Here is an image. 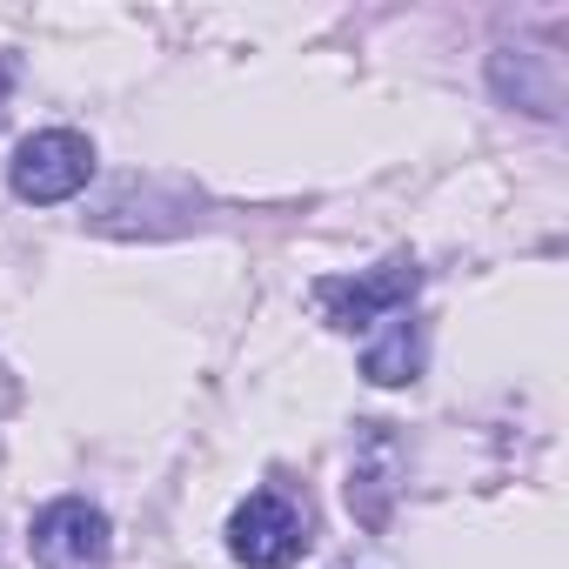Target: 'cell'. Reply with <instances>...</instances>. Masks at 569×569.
Here are the masks:
<instances>
[{
	"mask_svg": "<svg viewBox=\"0 0 569 569\" xmlns=\"http://www.w3.org/2000/svg\"><path fill=\"white\" fill-rule=\"evenodd\" d=\"M8 181H14V194H21V201L54 208V201L81 194V188L94 181V141H88V134H74V128H41V134H28V141L14 148Z\"/></svg>",
	"mask_w": 569,
	"mask_h": 569,
	"instance_id": "1",
	"label": "cell"
},
{
	"mask_svg": "<svg viewBox=\"0 0 569 569\" xmlns=\"http://www.w3.org/2000/svg\"><path fill=\"white\" fill-rule=\"evenodd\" d=\"M309 549V509L281 489H254L228 516V556L248 569H289Z\"/></svg>",
	"mask_w": 569,
	"mask_h": 569,
	"instance_id": "2",
	"label": "cell"
},
{
	"mask_svg": "<svg viewBox=\"0 0 569 569\" xmlns=\"http://www.w3.org/2000/svg\"><path fill=\"white\" fill-rule=\"evenodd\" d=\"M416 289H422V268H416L409 254H396V261H382V268L316 281V302H322V316H329L336 329H376V322H389L396 309H409Z\"/></svg>",
	"mask_w": 569,
	"mask_h": 569,
	"instance_id": "3",
	"label": "cell"
},
{
	"mask_svg": "<svg viewBox=\"0 0 569 569\" xmlns=\"http://www.w3.org/2000/svg\"><path fill=\"white\" fill-rule=\"evenodd\" d=\"M28 556H34L41 569H108L114 529H108V516H101L88 496H61V502H48V509L34 516Z\"/></svg>",
	"mask_w": 569,
	"mask_h": 569,
	"instance_id": "4",
	"label": "cell"
},
{
	"mask_svg": "<svg viewBox=\"0 0 569 569\" xmlns=\"http://www.w3.org/2000/svg\"><path fill=\"white\" fill-rule=\"evenodd\" d=\"M396 436L382 429V422H362V449H356V469H349V509L369 522V529H382L389 522V496H396Z\"/></svg>",
	"mask_w": 569,
	"mask_h": 569,
	"instance_id": "5",
	"label": "cell"
},
{
	"mask_svg": "<svg viewBox=\"0 0 569 569\" xmlns=\"http://www.w3.org/2000/svg\"><path fill=\"white\" fill-rule=\"evenodd\" d=\"M362 376H369L376 389L416 382V376H422V322H396V316H389V336L362 356Z\"/></svg>",
	"mask_w": 569,
	"mask_h": 569,
	"instance_id": "6",
	"label": "cell"
},
{
	"mask_svg": "<svg viewBox=\"0 0 569 569\" xmlns=\"http://www.w3.org/2000/svg\"><path fill=\"white\" fill-rule=\"evenodd\" d=\"M8 94H14V54H0V114H8Z\"/></svg>",
	"mask_w": 569,
	"mask_h": 569,
	"instance_id": "7",
	"label": "cell"
},
{
	"mask_svg": "<svg viewBox=\"0 0 569 569\" xmlns=\"http://www.w3.org/2000/svg\"><path fill=\"white\" fill-rule=\"evenodd\" d=\"M342 569H356V562H342Z\"/></svg>",
	"mask_w": 569,
	"mask_h": 569,
	"instance_id": "8",
	"label": "cell"
}]
</instances>
